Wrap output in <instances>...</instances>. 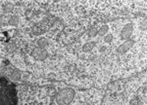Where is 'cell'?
<instances>
[{"label":"cell","mask_w":147,"mask_h":105,"mask_svg":"<svg viewBox=\"0 0 147 105\" xmlns=\"http://www.w3.org/2000/svg\"><path fill=\"white\" fill-rule=\"evenodd\" d=\"M16 86L8 79L0 78V105H17Z\"/></svg>","instance_id":"obj_1"},{"label":"cell","mask_w":147,"mask_h":105,"mask_svg":"<svg viewBox=\"0 0 147 105\" xmlns=\"http://www.w3.org/2000/svg\"><path fill=\"white\" fill-rule=\"evenodd\" d=\"M75 92L72 88H64L56 95V101L59 105H68L74 99Z\"/></svg>","instance_id":"obj_2"},{"label":"cell","mask_w":147,"mask_h":105,"mask_svg":"<svg viewBox=\"0 0 147 105\" xmlns=\"http://www.w3.org/2000/svg\"><path fill=\"white\" fill-rule=\"evenodd\" d=\"M32 57L34 59L37 60H43L47 57V52L42 48H35L32 52Z\"/></svg>","instance_id":"obj_3"},{"label":"cell","mask_w":147,"mask_h":105,"mask_svg":"<svg viewBox=\"0 0 147 105\" xmlns=\"http://www.w3.org/2000/svg\"><path fill=\"white\" fill-rule=\"evenodd\" d=\"M132 31H134V24H132V23H127L124 28H123L122 32H121V38H122L123 40H127V39H129L130 36H131Z\"/></svg>","instance_id":"obj_4"},{"label":"cell","mask_w":147,"mask_h":105,"mask_svg":"<svg viewBox=\"0 0 147 105\" xmlns=\"http://www.w3.org/2000/svg\"><path fill=\"white\" fill-rule=\"evenodd\" d=\"M132 45H134V40H129L127 41L125 43L122 44V45L120 46V48L118 49V52L123 53H125L127 51H129L130 48L132 47Z\"/></svg>","instance_id":"obj_5"},{"label":"cell","mask_w":147,"mask_h":105,"mask_svg":"<svg viewBox=\"0 0 147 105\" xmlns=\"http://www.w3.org/2000/svg\"><path fill=\"white\" fill-rule=\"evenodd\" d=\"M108 31V25H103V26L101 27L100 30L98 31V34L99 36H104V35L106 34V32Z\"/></svg>","instance_id":"obj_6"},{"label":"cell","mask_w":147,"mask_h":105,"mask_svg":"<svg viewBox=\"0 0 147 105\" xmlns=\"http://www.w3.org/2000/svg\"><path fill=\"white\" fill-rule=\"evenodd\" d=\"M37 43H38L39 48H42V49H43L44 47H46L47 44H48V43H47V40H46L45 38H40Z\"/></svg>","instance_id":"obj_7"},{"label":"cell","mask_w":147,"mask_h":105,"mask_svg":"<svg viewBox=\"0 0 147 105\" xmlns=\"http://www.w3.org/2000/svg\"><path fill=\"white\" fill-rule=\"evenodd\" d=\"M93 47H94V43H88L84 46L82 50H84V52H89V51H91L93 49Z\"/></svg>","instance_id":"obj_8"},{"label":"cell","mask_w":147,"mask_h":105,"mask_svg":"<svg viewBox=\"0 0 147 105\" xmlns=\"http://www.w3.org/2000/svg\"><path fill=\"white\" fill-rule=\"evenodd\" d=\"M20 73H19L18 71H16V70H14L13 71V73H12V75H11V78L12 79H14V80H18V79H20Z\"/></svg>","instance_id":"obj_9"},{"label":"cell","mask_w":147,"mask_h":105,"mask_svg":"<svg viewBox=\"0 0 147 105\" xmlns=\"http://www.w3.org/2000/svg\"><path fill=\"white\" fill-rule=\"evenodd\" d=\"M97 33H98V30H97V28H95V27H92V28L88 31V35L91 37L95 36Z\"/></svg>","instance_id":"obj_10"},{"label":"cell","mask_w":147,"mask_h":105,"mask_svg":"<svg viewBox=\"0 0 147 105\" xmlns=\"http://www.w3.org/2000/svg\"><path fill=\"white\" fill-rule=\"evenodd\" d=\"M12 10H13V5L10 4V3L6 4L5 7H4V11H5L6 13H7V12H11Z\"/></svg>","instance_id":"obj_11"},{"label":"cell","mask_w":147,"mask_h":105,"mask_svg":"<svg viewBox=\"0 0 147 105\" xmlns=\"http://www.w3.org/2000/svg\"><path fill=\"white\" fill-rule=\"evenodd\" d=\"M18 22V18L17 17H13L10 20V22H9V24H12V25H16Z\"/></svg>","instance_id":"obj_12"},{"label":"cell","mask_w":147,"mask_h":105,"mask_svg":"<svg viewBox=\"0 0 147 105\" xmlns=\"http://www.w3.org/2000/svg\"><path fill=\"white\" fill-rule=\"evenodd\" d=\"M112 39H113V36L109 34V35H107V36H105V38H104V41L107 42V43H110V42L112 41Z\"/></svg>","instance_id":"obj_13"},{"label":"cell","mask_w":147,"mask_h":105,"mask_svg":"<svg viewBox=\"0 0 147 105\" xmlns=\"http://www.w3.org/2000/svg\"><path fill=\"white\" fill-rule=\"evenodd\" d=\"M1 23H2V18L0 17V27H1Z\"/></svg>","instance_id":"obj_14"}]
</instances>
